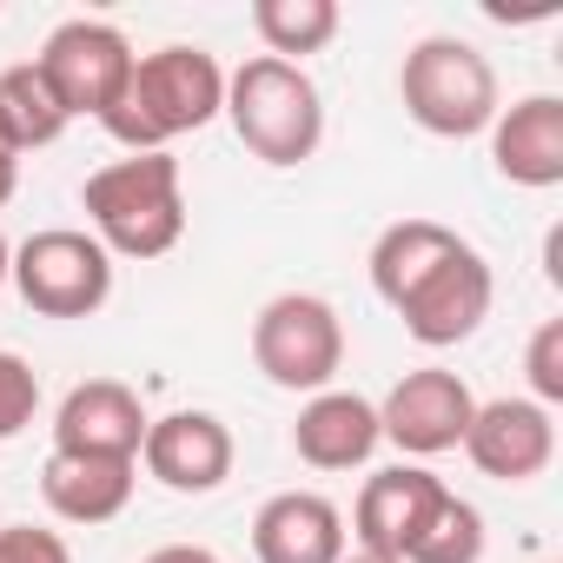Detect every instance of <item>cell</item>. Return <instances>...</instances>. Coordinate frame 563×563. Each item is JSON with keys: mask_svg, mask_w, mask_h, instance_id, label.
Instances as JSON below:
<instances>
[{"mask_svg": "<svg viewBox=\"0 0 563 563\" xmlns=\"http://www.w3.org/2000/svg\"><path fill=\"white\" fill-rule=\"evenodd\" d=\"M212 113H225V67L206 47H159L133 60V80L100 126L133 153H166V140L199 133Z\"/></svg>", "mask_w": 563, "mask_h": 563, "instance_id": "cell-1", "label": "cell"}, {"mask_svg": "<svg viewBox=\"0 0 563 563\" xmlns=\"http://www.w3.org/2000/svg\"><path fill=\"white\" fill-rule=\"evenodd\" d=\"M80 206L93 219V239L120 258H166L186 232V192L173 153H133L100 173H87Z\"/></svg>", "mask_w": 563, "mask_h": 563, "instance_id": "cell-2", "label": "cell"}, {"mask_svg": "<svg viewBox=\"0 0 563 563\" xmlns=\"http://www.w3.org/2000/svg\"><path fill=\"white\" fill-rule=\"evenodd\" d=\"M225 120H232L239 146L265 166H306L325 140V100H319L312 74L292 60H272V54L225 74Z\"/></svg>", "mask_w": 563, "mask_h": 563, "instance_id": "cell-3", "label": "cell"}, {"mask_svg": "<svg viewBox=\"0 0 563 563\" xmlns=\"http://www.w3.org/2000/svg\"><path fill=\"white\" fill-rule=\"evenodd\" d=\"M398 100L424 133L477 140L497 120V67L457 34H424L398 67Z\"/></svg>", "mask_w": 563, "mask_h": 563, "instance_id": "cell-4", "label": "cell"}, {"mask_svg": "<svg viewBox=\"0 0 563 563\" xmlns=\"http://www.w3.org/2000/svg\"><path fill=\"white\" fill-rule=\"evenodd\" d=\"M252 365L278 391H332L345 365V325L319 292H278L252 319Z\"/></svg>", "mask_w": 563, "mask_h": 563, "instance_id": "cell-5", "label": "cell"}, {"mask_svg": "<svg viewBox=\"0 0 563 563\" xmlns=\"http://www.w3.org/2000/svg\"><path fill=\"white\" fill-rule=\"evenodd\" d=\"M8 278L21 286L27 312H41V319H93L113 299V252L93 232L47 225L27 245H14Z\"/></svg>", "mask_w": 563, "mask_h": 563, "instance_id": "cell-6", "label": "cell"}, {"mask_svg": "<svg viewBox=\"0 0 563 563\" xmlns=\"http://www.w3.org/2000/svg\"><path fill=\"white\" fill-rule=\"evenodd\" d=\"M133 47H126V34L113 27V21H60L54 34H47V47L34 54V67H41V80L54 87V100L67 107V120H80V113H93V120H107V107L126 93V80H133Z\"/></svg>", "mask_w": 563, "mask_h": 563, "instance_id": "cell-7", "label": "cell"}, {"mask_svg": "<svg viewBox=\"0 0 563 563\" xmlns=\"http://www.w3.org/2000/svg\"><path fill=\"white\" fill-rule=\"evenodd\" d=\"M471 385L444 365H424V372H405L385 405H378V438H391L405 457H438V451H457L464 431H471Z\"/></svg>", "mask_w": 563, "mask_h": 563, "instance_id": "cell-8", "label": "cell"}, {"mask_svg": "<svg viewBox=\"0 0 563 563\" xmlns=\"http://www.w3.org/2000/svg\"><path fill=\"white\" fill-rule=\"evenodd\" d=\"M490 299H497V278H490L484 252L464 245L451 265H438L424 286L398 306V319H405V332H411L424 352H444V345H464V339L490 319Z\"/></svg>", "mask_w": 563, "mask_h": 563, "instance_id": "cell-9", "label": "cell"}, {"mask_svg": "<svg viewBox=\"0 0 563 563\" xmlns=\"http://www.w3.org/2000/svg\"><path fill=\"white\" fill-rule=\"evenodd\" d=\"M444 477L418 471V464H391V471H372L365 490H358V510H352V537L358 550H378V556H411V543L431 530L438 504H444Z\"/></svg>", "mask_w": 563, "mask_h": 563, "instance_id": "cell-10", "label": "cell"}, {"mask_svg": "<svg viewBox=\"0 0 563 563\" xmlns=\"http://www.w3.org/2000/svg\"><path fill=\"white\" fill-rule=\"evenodd\" d=\"M146 405L133 385L120 378H87L60 398L54 411V451H74V457H126L140 464V444H146Z\"/></svg>", "mask_w": 563, "mask_h": 563, "instance_id": "cell-11", "label": "cell"}, {"mask_svg": "<svg viewBox=\"0 0 563 563\" xmlns=\"http://www.w3.org/2000/svg\"><path fill=\"white\" fill-rule=\"evenodd\" d=\"M464 457H471L484 477H497V484H530V477H543L550 457H556V424H550V411L530 405V398H490V405L471 411Z\"/></svg>", "mask_w": 563, "mask_h": 563, "instance_id": "cell-12", "label": "cell"}, {"mask_svg": "<svg viewBox=\"0 0 563 563\" xmlns=\"http://www.w3.org/2000/svg\"><path fill=\"white\" fill-rule=\"evenodd\" d=\"M140 464L179 490V497H206L232 477V431L212 418V411H173V418H153L146 424V444H140Z\"/></svg>", "mask_w": 563, "mask_h": 563, "instance_id": "cell-13", "label": "cell"}, {"mask_svg": "<svg viewBox=\"0 0 563 563\" xmlns=\"http://www.w3.org/2000/svg\"><path fill=\"white\" fill-rule=\"evenodd\" d=\"M252 556L258 563H339L345 556V517L319 490H278L252 517Z\"/></svg>", "mask_w": 563, "mask_h": 563, "instance_id": "cell-14", "label": "cell"}, {"mask_svg": "<svg viewBox=\"0 0 563 563\" xmlns=\"http://www.w3.org/2000/svg\"><path fill=\"white\" fill-rule=\"evenodd\" d=\"M490 159L510 186H563V100L556 93H523L517 107H497L490 120Z\"/></svg>", "mask_w": 563, "mask_h": 563, "instance_id": "cell-15", "label": "cell"}, {"mask_svg": "<svg viewBox=\"0 0 563 563\" xmlns=\"http://www.w3.org/2000/svg\"><path fill=\"white\" fill-rule=\"evenodd\" d=\"M378 444V405L358 391H319L292 424V451L312 471H358Z\"/></svg>", "mask_w": 563, "mask_h": 563, "instance_id": "cell-16", "label": "cell"}, {"mask_svg": "<svg viewBox=\"0 0 563 563\" xmlns=\"http://www.w3.org/2000/svg\"><path fill=\"white\" fill-rule=\"evenodd\" d=\"M133 484H140V464H126V457L54 451L47 471H41V497L60 523H113L133 504Z\"/></svg>", "mask_w": 563, "mask_h": 563, "instance_id": "cell-17", "label": "cell"}, {"mask_svg": "<svg viewBox=\"0 0 563 563\" xmlns=\"http://www.w3.org/2000/svg\"><path fill=\"white\" fill-rule=\"evenodd\" d=\"M464 252V239L451 232V225H438V219H398V225H385L378 232V245H372V292L398 312L424 278L438 272V265H451Z\"/></svg>", "mask_w": 563, "mask_h": 563, "instance_id": "cell-18", "label": "cell"}, {"mask_svg": "<svg viewBox=\"0 0 563 563\" xmlns=\"http://www.w3.org/2000/svg\"><path fill=\"white\" fill-rule=\"evenodd\" d=\"M252 34L272 60H306L339 41V0H252Z\"/></svg>", "mask_w": 563, "mask_h": 563, "instance_id": "cell-19", "label": "cell"}, {"mask_svg": "<svg viewBox=\"0 0 563 563\" xmlns=\"http://www.w3.org/2000/svg\"><path fill=\"white\" fill-rule=\"evenodd\" d=\"M67 133V107L54 100V87L41 80L34 60L0 74V140L14 153H34V146H54Z\"/></svg>", "mask_w": 563, "mask_h": 563, "instance_id": "cell-20", "label": "cell"}, {"mask_svg": "<svg viewBox=\"0 0 563 563\" xmlns=\"http://www.w3.org/2000/svg\"><path fill=\"white\" fill-rule=\"evenodd\" d=\"M405 563H484V517H477V504H464V497L451 490V497L438 504L431 530L411 543Z\"/></svg>", "mask_w": 563, "mask_h": 563, "instance_id": "cell-21", "label": "cell"}, {"mask_svg": "<svg viewBox=\"0 0 563 563\" xmlns=\"http://www.w3.org/2000/svg\"><path fill=\"white\" fill-rule=\"evenodd\" d=\"M523 378H530V405H563V319H543L523 345Z\"/></svg>", "mask_w": 563, "mask_h": 563, "instance_id": "cell-22", "label": "cell"}, {"mask_svg": "<svg viewBox=\"0 0 563 563\" xmlns=\"http://www.w3.org/2000/svg\"><path fill=\"white\" fill-rule=\"evenodd\" d=\"M34 411H41V378H34V365H27L21 352H0V444L21 438V431L34 424Z\"/></svg>", "mask_w": 563, "mask_h": 563, "instance_id": "cell-23", "label": "cell"}, {"mask_svg": "<svg viewBox=\"0 0 563 563\" xmlns=\"http://www.w3.org/2000/svg\"><path fill=\"white\" fill-rule=\"evenodd\" d=\"M0 563H74L60 530H34V523H8L0 530Z\"/></svg>", "mask_w": 563, "mask_h": 563, "instance_id": "cell-24", "label": "cell"}, {"mask_svg": "<svg viewBox=\"0 0 563 563\" xmlns=\"http://www.w3.org/2000/svg\"><path fill=\"white\" fill-rule=\"evenodd\" d=\"M146 563H219V556H212L206 543H159Z\"/></svg>", "mask_w": 563, "mask_h": 563, "instance_id": "cell-25", "label": "cell"}, {"mask_svg": "<svg viewBox=\"0 0 563 563\" xmlns=\"http://www.w3.org/2000/svg\"><path fill=\"white\" fill-rule=\"evenodd\" d=\"M14 186H21V153H14L8 140H0V206L14 199Z\"/></svg>", "mask_w": 563, "mask_h": 563, "instance_id": "cell-26", "label": "cell"}, {"mask_svg": "<svg viewBox=\"0 0 563 563\" xmlns=\"http://www.w3.org/2000/svg\"><path fill=\"white\" fill-rule=\"evenodd\" d=\"M543 272H550V286H563V232L543 239Z\"/></svg>", "mask_w": 563, "mask_h": 563, "instance_id": "cell-27", "label": "cell"}, {"mask_svg": "<svg viewBox=\"0 0 563 563\" xmlns=\"http://www.w3.org/2000/svg\"><path fill=\"white\" fill-rule=\"evenodd\" d=\"M339 563H398V556H378V550H345Z\"/></svg>", "mask_w": 563, "mask_h": 563, "instance_id": "cell-28", "label": "cell"}, {"mask_svg": "<svg viewBox=\"0 0 563 563\" xmlns=\"http://www.w3.org/2000/svg\"><path fill=\"white\" fill-rule=\"evenodd\" d=\"M8 265H14V245H8V239H0V286H8Z\"/></svg>", "mask_w": 563, "mask_h": 563, "instance_id": "cell-29", "label": "cell"}]
</instances>
